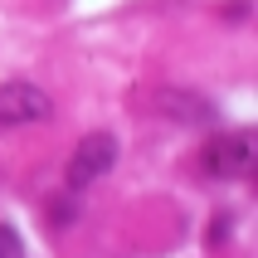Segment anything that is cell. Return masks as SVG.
<instances>
[{
	"mask_svg": "<svg viewBox=\"0 0 258 258\" xmlns=\"http://www.w3.org/2000/svg\"><path fill=\"white\" fill-rule=\"evenodd\" d=\"M0 258H25V244H20V234L5 229L0 224Z\"/></svg>",
	"mask_w": 258,
	"mask_h": 258,
	"instance_id": "obj_5",
	"label": "cell"
},
{
	"mask_svg": "<svg viewBox=\"0 0 258 258\" xmlns=\"http://www.w3.org/2000/svg\"><path fill=\"white\" fill-rule=\"evenodd\" d=\"M156 107L166 117H175V122H185V127H215V122H219L215 102L200 98V93H190V88H161Z\"/></svg>",
	"mask_w": 258,
	"mask_h": 258,
	"instance_id": "obj_4",
	"label": "cell"
},
{
	"mask_svg": "<svg viewBox=\"0 0 258 258\" xmlns=\"http://www.w3.org/2000/svg\"><path fill=\"white\" fill-rule=\"evenodd\" d=\"M112 166H117V137L112 132H88L83 142L73 146V156H69V185L83 190V185H93V180H102Z\"/></svg>",
	"mask_w": 258,
	"mask_h": 258,
	"instance_id": "obj_2",
	"label": "cell"
},
{
	"mask_svg": "<svg viewBox=\"0 0 258 258\" xmlns=\"http://www.w3.org/2000/svg\"><path fill=\"white\" fill-rule=\"evenodd\" d=\"M54 112L49 93L34 83H5L0 88V127H25V122H44Z\"/></svg>",
	"mask_w": 258,
	"mask_h": 258,
	"instance_id": "obj_3",
	"label": "cell"
},
{
	"mask_svg": "<svg viewBox=\"0 0 258 258\" xmlns=\"http://www.w3.org/2000/svg\"><path fill=\"white\" fill-rule=\"evenodd\" d=\"M253 166V132H219L200 151V171L215 180H239Z\"/></svg>",
	"mask_w": 258,
	"mask_h": 258,
	"instance_id": "obj_1",
	"label": "cell"
},
{
	"mask_svg": "<svg viewBox=\"0 0 258 258\" xmlns=\"http://www.w3.org/2000/svg\"><path fill=\"white\" fill-rule=\"evenodd\" d=\"M73 215H78V210H73V200H69V195H58V200H54V224H69Z\"/></svg>",
	"mask_w": 258,
	"mask_h": 258,
	"instance_id": "obj_6",
	"label": "cell"
}]
</instances>
